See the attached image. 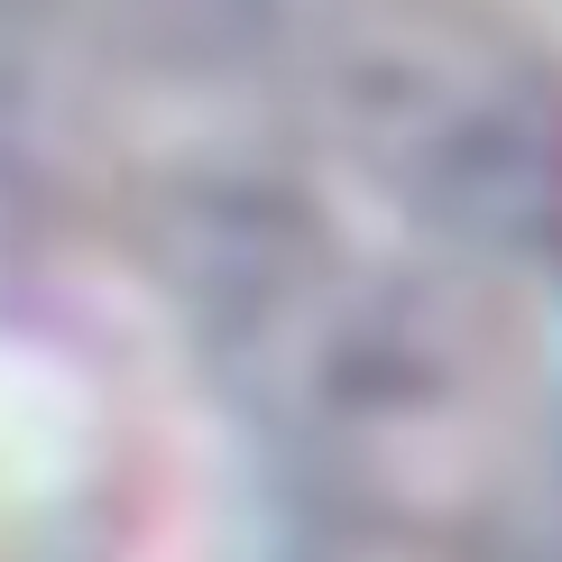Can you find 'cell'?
Segmentation results:
<instances>
[{"mask_svg": "<svg viewBox=\"0 0 562 562\" xmlns=\"http://www.w3.org/2000/svg\"><path fill=\"white\" fill-rule=\"evenodd\" d=\"M19 10L102 46H194V37L240 29L259 0H19Z\"/></svg>", "mask_w": 562, "mask_h": 562, "instance_id": "1", "label": "cell"}]
</instances>
